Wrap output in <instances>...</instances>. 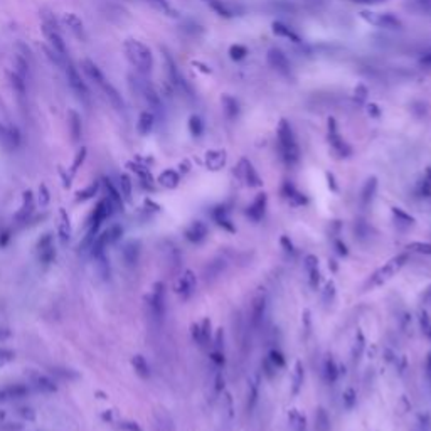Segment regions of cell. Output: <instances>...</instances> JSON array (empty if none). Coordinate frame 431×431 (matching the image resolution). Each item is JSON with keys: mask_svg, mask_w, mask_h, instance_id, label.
Instances as JSON below:
<instances>
[{"mask_svg": "<svg viewBox=\"0 0 431 431\" xmlns=\"http://www.w3.org/2000/svg\"><path fill=\"white\" fill-rule=\"evenodd\" d=\"M324 376H325V381L330 382V384L332 382H335L337 378H339V367H337V364L332 357H329L324 364Z\"/></svg>", "mask_w": 431, "mask_h": 431, "instance_id": "cb8c5ba5", "label": "cell"}, {"mask_svg": "<svg viewBox=\"0 0 431 431\" xmlns=\"http://www.w3.org/2000/svg\"><path fill=\"white\" fill-rule=\"evenodd\" d=\"M369 115H374V117H379V110H378V105H369Z\"/></svg>", "mask_w": 431, "mask_h": 431, "instance_id": "74e56055", "label": "cell"}, {"mask_svg": "<svg viewBox=\"0 0 431 431\" xmlns=\"http://www.w3.org/2000/svg\"><path fill=\"white\" fill-rule=\"evenodd\" d=\"M81 71L84 72V76H86L88 80L93 83L96 88H98V91L103 95V98L110 103L113 110H117L120 113L125 111V108H126L125 100L121 98V95L118 93V89L111 84V81L105 76V72L98 68V64L93 63L91 59H83Z\"/></svg>", "mask_w": 431, "mask_h": 431, "instance_id": "6da1fadb", "label": "cell"}, {"mask_svg": "<svg viewBox=\"0 0 431 431\" xmlns=\"http://www.w3.org/2000/svg\"><path fill=\"white\" fill-rule=\"evenodd\" d=\"M63 24H64V27L69 29L71 34L76 35V38H84V24H83V21L76 14H72V12H69V14H64Z\"/></svg>", "mask_w": 431, "mask_h": 431, "instance_id": "5bb4252c", "label": "cell"}, {"mask_svg": "<svg viewBox=\"0 0 431 431\" xmlns=\"http://www.w3.org/2000/svg\"><path fill=\"white\" fill-rule=\"evenodd\" d=\"M268 64L271 66L276 72H280L282 76H291V64L287 58V54H283L280 49H270L268 51Z\"/></svg>", "mask_w": 431, "mask_h": 431, "instance_id": "9c48e42d", "label": "cell"}, {"mask_svg": "<svg viewBox=\"0 0 431 431\" xmlns=\"http://www.w3.org/2000/svg\"><path fill=\"white\" fill-rule=\"evenodd\" d=\"M355 392H354V389H347L344 392V404L347 406V408H352V406L355 404Z\"/></svg>", "mask_w": 431, "mask_h": 431, "instance_id": "836d02e7", "label": "cell"}, {"mask_svg": "<svg viewBox=\"0 0 431 431\" xmlns=\"http://www.w3.org/2000/svg\"><path fill=\"white\" fill-rule=\"evenodd\" d=\"M283 196L285 199L291 204V205H303V204H307V197L303 196V194L296 189V187L293 184H290V182H287V184H283Z\"/></svg>", "mask_w": 431, "mask_h": 431, "instance_id": "9a60e30c", "label": "cell"}, {"mask_svg": "<svg viewBox=\"0 0 431 431\" xmlns=\"http://www.w3.org/2000/svg\"><path fill=\"white\" fill-rule=\"evenodd\" d=\"M189 130L194 137H201L202 132H204V121L201 120V117H197V115H192L189 118Z\"/></svg>", "mask_w": 431, "mask_h": 431, "instance_id": "4316f807", "label": "cell"}, {"mask_svg": "<svg viewBox=\"0 0 431 431\" xmlns=\"http://www.w3.org/2000/svg\"><path fill=\"white\" fill-rule=\"evenodd\" d=\"M154 123H155V117H154V113L152 111H142L140 113V118H138V130H140V133H148L152 128H154Z\"/></svg>", "mask_w": 431, "mask_h": 431, "instance_id": "ffe728a7", "label": "cell"}, {"mask_svg": "<svg viewBox=\"0 0 431 431\" xmlns=\"http://www.w3.org/2000/svg\"><path fill=\"white\" fill-rule=\"evenodd\" d=\"M123 52L138 74H150L152 68H154V54L147 44L137 39H126L123 42Z\"/></svg>", "mask_w": 431, "mask_h": 431, "instance_id": "3957f363", "label": "cell"}, {"mask_svg": "<svg viewBox=\"0 0 431 431\" xmlns=\"http://www.w3.org/2000/svg\"><path fill=\"white\" fill-rule=\"evenodd\" d=\"M302 384H303V369H302V364L296 362L295 372H293V394H296L300 391Z\"/></svg>", "mask_w": 431, "mask_h": 431, "instance_id": "f1b7e54d", "label": "cell"}, {"mask_svg": "<svg viewBox=\"0 0 431 431\" xmlns=\"http://www.w3.org/2000/svg\"><path fill=\"white\" fill-rule=\"evenodd\" d=\"M345 2L350 4H361V5H374V4H381L384 0H345Z\"/></svg>", "mask_w": 431, "mask_h": 431, "instance_id": "e575fe53", "label": "cell"}, {"mask_svg": "<svg viewBox=\"0 0 431 431\" xmlns=\"http://www.w3.org/2000/svg\"><path fill=\"white\" fill-rule=\"evenodd\" d=\"M333 296H335V285H333V282H329L325 285V290H324V302L330 303L333 300Z\"/></svg>", "mask_w": 431, "mask_h": 431, "instance_id": "d6a6232c", "label": "cell"}, {"mask_svg": "<svg viewBox=\"0 0 431 431\" xmlns=\"http://www.w3.org/2000/svg\"><path fill=\"white\" fill-rule=\"evenodd\" d=\"M209 229L202 221H196L192 226L187 229V238H189L192 242H202L205 238H208Z\"/></svg>", "mask_w": 431, "mask_h": 431, "instance_id": "e0dca14e", "label": "cell"}, {"mask_svg": "<svg viewBox=\"0 0 431 431\" xmlns=\"http://www.w3.org/2000/svg\"><path fill=\"white\" fill-rule=\"evenodd\" d=\"M359 15L364 22H367L369 26H372V27H379V29H386V30H398L403 27L401 19H398V17L391 14V12L362 10Z\"/></svg>", "mask_w": 431, "mask_h": 431, "instance_id": "8992f818", "label": "cell"}, {"mask_svg": "<svg viewBox=\"0 0 431 431\" xmlns=\"http://www.w3.org/2000/svg\"><path fill=\"white\" fill-rule=\"evenodd\" d=\"M266 194H258L256 199L248 205V209H246V216L250 217L251 221L254 222H259L261 219L265 217V212H266Z\"/></svg>", "mask_w": 431, "mask_h": 431, "instance_id": "8fae6325", "label": "cell"}, {"mask_svg": "<svg viewBox=\"0 0 431 431\" xmlns=\"http://www.w3.org/2000/svg\"><path fill=\"white\" fill-rule=\"evenodd\" d=\"M148 4L155 10L162 12L163 15H168V17H175V15H177V10L172 7V4L168 2V0H148Z\"/></svg>", "mask_w": 431, "mask_h": 431, "instance_id": "7402d4cb", "label": "cell"}, {"mask_svg": "<svg viewBox=\"0 0 431 431\" xmlns=\"http://www.w3.org/2000/svg\"><path fill=\"white\" fill-rule=\"evenodd\" d=\"M303 268H305V273H307L308 285L315 290L318 287V282H320L318 258L315 256V254H307L305 259H303Z\"/></svg>", "mask_w": 431, "mask_h": 431, "instance_id": "30bf717a", "label": "cell"}, {"mask_svg": "<svg viewBox=\"0 0 431 431\" xmlns=\"http://www.w3.org/2000/svg\"><path fill=\"white\" fill-rule=\"evenodd\" d=\"M392 214L398 219V222H404L406 226H413V222H415V219H413L409 214H406V212L399 208H392Z\"/></svg>", "mask_w": 431, "mask_h": 431, "instance_id": "f546056e", "label": "cell"}, {"mask_svg": "<svg viewBox=\"0 0 431 431\" xmlns=\"http://www.w3.org/2000/svg\"><path fill=\"white\" fill-rule=\"evenodd\" d=\"M376 191H378V179L376 177H369L364 184L362 191H361V204L366 208L372 202V199L376 196Z\"/></svg>", "mask_w": 431, "mask_h": 431, "instance_id": "2e32d148", "label": "cell"}, {"mask_svg": "<svg viewBox=\"0 0 431 431\" xmlns=\"http://www.w3.org/2000/svg\"><path fill=\"white\" fill-rule=\"evenodd\" d=\"M265 308H266V302L263 296H259V298L254 300L253 303V312H251V317H253V324L254 325H258L261 318H263V315H265Z\"/></svg>", "mask_w": 431, "mask_h": 431, "instance_id": "d4e9b609", "label": "cell"}, {"mask_svg": "<svg viewBox=\"0 0 431 431\" xmlns=\"http://www.w3.org/2000/svg\"><path fill=\"white\" fill-rule=\"evenodd\" d=\"M248 54L246 46H241V44H233L229 47V58L233 61H241L245 59Z\"/></svg>", "mask_w": 431, "mask_h": 431, "instance_id": "83f0119b", "label": "cell"}, {"mask_svg": "<svg viewBox=\"0 0 431 431\" xmlns=\"http://www.w3.org/2000/svg\"><path fill=\"white\" fill-rule=\"evenodd\" d=\"M271 30H273V34L278 35V38L288 39V41H291V42H295V44H300V42H302L300 35L296 34L295 30L291 29L290 26H287L285 22H280V21L273 22V24H271Z\"/></svg>", "mask_w": 431, "mask_h": 431, "instance_id": "4fadbf2b", "label": "cell"}, {"mask_svg": "<svg viewBox=\"0 0 431 431\" xmlns=\"http://www.w3.org/2000/svg\"><path fill=\"white\" fill-rule=\"evenodd\" d=\"M204 4L208 5V7L214 12L216 15L224 17V19H231V17L234 15V12L228 7L226 2H222V0H204Z\"/></svg>", "mask_w": 431, "mask_h": 431, "instance_id": "ac0fdd59", "label": "cell"}, {"mask_svg": "<svg viewBox=\"0 0 431 431\" xmlns=\"http://www.w3.org/2000/svg\"><path fill=\"white\" fill-rule=\"evenodd\" d=\"M221 101H222L224 115H226L229 120H234L236 117H238V115H239V105H238V101H236V98H233V96H229V95H224Z\"/></svg>", "mask_w": 431, "mask_h": 431, "instance_id": "d6986e66", "label": "cell"}, {"mask_svg": "<svg viewBox=\"0 0 431 431\" xmlns=\"http://www.w3.org/2000/svg\"><path fill=\"white\" fill-rule=\"evenodd\" d=\"M424 369H426V376H428V379H431V352H429L428 357H426V364H424Z\"/></svg>", "mask_w": 431, "mask_h": 431, "instance_id": "8d00e7d4", "label": "cell"}, {"mask_svg": "<svg viewBox=\"0 0 431 431\" xmlns=\"http://www.w3.org/2000/svg\"><path fill=\"white\" fill-rule=\"evenodd\" d=\"M420 63H421V64H424V66H429V68H431V51L424 54V56L420 59Z\"/></svg>", "mask_w": 431, "mask_h": 431, "instance_id": "d590c367", "label": "cell"}, {"mask_svg": "<svg viewBox=\"0 0 431 431\" xmlns=\"http://www.w3.org/2000/svg\"><path fill=\"white\" fill-rule=\"evenodd\" d=\"M408 250L420 254H431V245L429 242H411V245H408Z\"/></svg>", "mask_w": 431, "mask_h": 431, "instance_id": "4dcf8cb0", "label": "cell"}, {"mask_svg": "<svg viewBox=\"0 0 431 431\" xmlns=\"http://www.w3.org/2000/svg\"><path fill=\"white\" fill-rule=\"evenodd\" d=\"M236 174H238V177L250 187H259L263 184V180H261V177L258 175L256 168H254V165L248 159L239 160L238 167H236Z\"/></svg>", "mask_w": 431, "mask_h": 431, "instance_id": "ba28073f", "label": "cell"}, {"mask_svg": "<svg viewBox=\"0 0 431 431\" xmlns=\"http://www.w3.org/2000/svg\"><path fill=\"white\" fill-rule=\"evenodd\" d=\"M205 167L212 172H217L226 165L228 162V154L224 150H209L204 157Z\"/></svg>", "mask_w": 431, "mask_h": 431, "instance_id": "7c38bea8", "label": "cell"}, {"mask_svg": "<svg viewBox=\"0 0 431 431\" xmlns=\"http://www.w3.org/2000/svg\"><path fill=\"white\" fill-rule=\"evenodd\" d=\"M196 275H194L192 271H185V275L182 276L180 280V291L184 293L185 296H189L194 290H196Z\"/></svg>", "mask_w": 431, "mask_h": 431, "instance_id": "44dd1931", "label": "cell"}, {"mask_svg": "<svg viewBox=\"0 0 431 431\" xmlns=\"http://www.w3.org/2000/svg\"><path fill=\"white\" fill-rule=\"evenodd\" d=\"M276 140H278V154H280L282 160L287 165H296L300 160V147L288 120H282L278 123Z\"/></svg>", "mask_w": 431, "mask_h": 431, "instance_id": "7a4b0ae2", "label": "cell"}, {"mask_svg": "<svg viewBox=\"0 0 431 431\" xmlns=\"http://www.w3.org/2000/svg\"><path fill=\"white\" fill-rule=\"evenodd\" d=\"M63 71H64V74H66V80H68V84H69L71 91L76 95V98L80 100L81 103H84L86 106H89V103H91V91L88 88L86 81H84L83 78H81L78 68H76L74 64H72V61H69V63L64 66Z\"/></svg>", "mask_w": 431, "mask_h": 431, "instance_id": "277c9868", "label": "cell"}, {"mask_svg": "<svg viewBox=\"0 0 431 431\" xmlns=\"http://www.w3.org/2000/svg\"><path fill=\"white\" fill-rule=\"evenodd\" d=\"M327 140L330 143V148L335 152V155H339L341 159H345V157H349L352 154L347 142H345L341 133H339L335 118H329V121H327Z\"/></svg>", "mask_w": 431, "mask_h": 431, "instance_id": "52a82bcc", "label": "cell"}, {"mask_svg": "<svg viewBox=\"0 0 431 431\" xmlns=\"http://www.w3.org/2000/svg\"><path fill=\"white\" fill-rule=\"evenodd\" d=\"M408 259H409L408 253H401V254H398V256L391 258L387 263H384V266H381V268L371 276V285L372 287H379V285H384L386 282H389L391 278L408 263Z\"/></svg>", "mask_w": 431, "mask_h": 431, "instance_id": "5b68a950", "label": "cell"}, {"mask_svg": "<svg viewBox=\"0 0 431 431\" xmlns=\"http://www.w3.org/2000/svg\"><path fill=\"white\" fill-rule=\"evenodd\" d=\"M214 219H216V222L219 224V226H222L224 229L234 231L233 221H231V217H229V214H228L226 208H216V211H214Z\"/></svg>", "mask_w": 431, "mask_h": 431, "instance_id": "603a6c76", "label": "cell"}, {"mask_svg": "<svg viewBox=\"0 0 431 431\" xmlns=\"http://www.w3.org/2000/svg\"><path fill=\"white\" fill-rule=\"evenodd\" d=\"M268 361L275 366L276 369H280L285 366V359H283V355L280 354L278 350H271L270 354H268Z\"/></svg>", "mask_w": 431, "mask_h": 431, "instance_id": "1f68e13d", "label": "cell"}, {"mask_svg": "<svg viewBox=\"0 0 431 431\" xmlns=\"http://www.w3.org/2000/svg\"><path fill=\"white\" fill-rule=\"evenodd\" d=\"M160 184L163 187H168V189H172V187H177L179 185V174L175 172V171H165L162 175H160Z\"/></svg>", "mask_w": 431, "mask_h": 431, "instance_id": "484cf974", "label": "cell"}]
</instances>
